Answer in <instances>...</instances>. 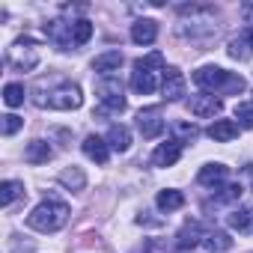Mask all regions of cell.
<instances>
[{
    "label": "cell",
    "instance_id": "obj_7",
    "mask_svg": "<svg viewBox=\"0 0 253 253\" xmlns=\"http://www.w3.org/2000/svg\"><path fill=\"white\" fill-rule=\"evenodd\" d=\"M185 75L179 72V69H167L164 72V84H161V89H164V98L167 101H179L182 95H185Z\"/></svg>",
    "mask_w": 253,
    "mask_h": 253
},
{
    "label": "cell",
    "instance_id": "obj_30",
    "mask_svg": "<svg viewBox=\"0 0 253 253\" xmlns=\"http://www.w3.org/2000/svg\"><path fill=\"white\" fill-rule=\"evenodd\" d=\"M176 131H179V137H185V140H194V137H197V128H194V125H188V122H179Z\"/></svg>",
    "mask_w": 253,
    "mask_h": 253
},
{
    "label": "cell",
    "instance_id": "obj_4",
    "mask_svg": "<svg viewBox=\"0 0 253 253\" xmlns=\"http://www.w3.org/2000/svg\"><path fill=\"white\" fill-rule=\"evenodd\" d=\"M48 104H51L54 110H78V107L84 104L81 86H75V84H63V86H57V89L51 92Z\"/></svg>",
    "mask_w": 253,
    "mask_h": 253
},
{
    "label": "cell",
    "instance_id": "obj_21",
    "mask_svg": "<svg viewBox=\"0 0 253 253\" xmlns=\"http://www.w3.org/2000/svg\"><path fill=\"white\" fill-rule=\"evenodd\" d=\"M60 185H63V188H69V191H84L86 176H84V170H81V167H69V170H63V173H60Z\"/></svg>",
    "mask_w": 253,
    "mask_h": 253
},
{
    "label": "cell",
    "instance_id": "obj_29",
    "mask_svg": "<svg viewBox=\"0 0 253 253\" xmlns=\"http://www.w3.org/2000/svg\"><path fill=\"white\" fill-rule=\"evenodd\" d=\"M238 197H241V185H226V188H220L217 203H229V200H238Z\"/></svg>",
    "mask_w": 253,
    "mask_h": 253
},
{
    "label": "cell",
    "instance_id": "obj_28",
    "mask_svg": "<svg viewBox=\"0 0 253 253\" xmlns=\"http://www.w3.org/2000/svg\"><path fill=\"white\" fill-rule=\"evenodd\" d=\"M21 125H24V119H21V116H15V113H6V116H3V134H6V137H12V134L21 128Z\"/></svg>",
    "mask_w": 253,
    "mask_h": 253
},
{
    "label": "cell",
    "instance_id": "obj_20",
    "mask_svg": "<svg viewBox=\"0 0 253 253\" xmlns=\"http://www.w3.org/2000/svg\"><path fill=\"white\" fill-rule=\"evenodd\" d=\"M158 209L161 211H176V209H182L185 206V197H182V191H173V188H167V191H158Z\"/></svg>",
    "mask_w": 253,
    "mask_h": 253
},
{
    "label": "cell",
    "instance_id": "obj_26",
    "mask_svg": "<svg viewBox=\"0 0 253 253\" xmlns=\"http://www.w3.org/2000/svg\"><path fill=\"white\" fill-rule=\"evenodd\" d=\"M72 36H75V45H86V42H89V36H92V24H89L86 18L75 21V27H72Z\"/></svg>",
    "mask_w": 253,
    "mask_h": 253
},
{
    "label": "cell",
    "instance_id": "obj_2",
    "mask_svg": "<svg viewBox=\"0 0 253 253\" xmlns=\"http://www.w3.org/2000/svg\"><path fill=\"white\" fill-rule=\"evenodd\" d=\"M66 220H69V206L60 203V200H45L30 211L27 226L36 229V232H57V229L66 226Z\"/></svg>",
    "mask_w": 253,
    "mask_h": 253
},
{
    "label": "cell",
    "instance_id": "obj_22",
    "mask_svg": "<svg viewBox=\"0 0 253 253\" xmlns=\"http://www.w3.org/2000/svg\"><path fill=\"white\" fill-rule=\"evenodd\" d=\"M21 194H24V185H21V182L6 179L3 185H0V206H12V200H15V197H21Z\"/></svg>",
    "mask_w": 253,
    "mask_h": 253
},
{
    "label": "cell",
    "instance_id": "obj_1",
    "mask_svg": "<svg viewBox=\"0 0 253 253\" xmlns=\"http://www.w3.org/2000/svg\"><path fill=\"white\" fill-rule=\"evenodd\" d=\"M194 81H197V86H203L211 95H238L247 86L241 75H232V72H226L220 66H203V69H197Z\"/></svg>",
    "mask_w": 253,
    "mask_h": 253
},
{
    "label": "cell",
    "instance_id": "obj_27",
    "mask_svg": "<svg viewBox=\"0 0 253 253\" xmlns=\"http://www.w3.org/2000/svg\"><path fill=\"white\" fill-rule=\"evenodd\" d=\"M98 95H101V98L122 95V84H119L116 78H104V81H98Z\"/></svg>",
    "mask_w": 253,
    "mask_h": 253
},
{
    "label": "cell",
    "instance_id": "obj_5",
    "mask_svg": "<svg viewBox=\"0 0 253 253\" xmlns=\"http://www.w3.org/2000/svg\"><path fill=\"white\" fill-rule=\"evenodd\" d=\"M188 107H191L194 116L209 119V116H217V113L223 110V101H220L217 95H211V92H200V95H194V98L188 101Z\"/></svg>",
    "mask_w": 253,
    "mask_h": 253
},
{
    "label": "cell",
    "instance_id": "obj_14",
    "mask_svg": "<svg viewBox=\"0 0 253 253\" xmlns=\"http://www.w3.org/2000/svg\"><path fill=\"white\" fill-rule=\"evenodd\" d=\"M84 155H86L89 161H95V164H107V143H104L98 134H89V137L84 140Z\"/></svg>",
    "mask_w": 253,
    "mask_h": 253
},
{
    "label": "cell",
    "instance_id": "obj_8",
    "mask_svg": "<svg viewBox=\"0 0 253 253\" xmlns=\"http://www.w3.org/2000/svg\"><path fill=\"white\" fill-rule=\"evenodd\" d=\"M179 155H182V140H167L152 152V164L155 167H173L179 161Z\"/></svg>",
    "mask_w": 253,
    "mask_h": 253
},
{
    "label": "cell",
    "instance_id": "obj_9",
    "mask_svg": "<svg viewBox=\"0 0 253 253\" xmlns=\"http://www.w3.org/2000/svg\"><path fill=\"white\" fill-rule=\"evenodd\" d=\"M155 36H158V24H155L152 18H140V21L131 24V42H137V45H152Z\"/></svg>",
    "mask_w": 253,
    "mask_h": 253
},
{
    "label": "cell",
    "instance_id": "obj_10",
    "mask_svg": "<svg viewBox=\"0 0 253 253\" xmlns=\"http://www.w3.org/2000/svg\"><path fill=\"white\" fill-rule=\"evenodd\" d=\"M229 57H235V60H250L253 57V27H247L244 33H238L229 42Z\"/></svg>",
    "mask_w": 253,
    "mask_h": 253
},
{
    "label": "cell",
    "instance_id": "obj_19",
    "mask_svg": "<svg viewBox=\"0 0 253 253\" xmlns=\"http://www.w3.org/2000/svg\"><path fill=\"white\" fill-rule=\"evenodd\" d=\"M197 179H200V185H206V188H217V185L226 179V167H223V164H206Z\"/></svg>",
    "mask_w": 253,
    "mask_h": 253
},
{
    "label": "cell",
    "instance_id": "obj_17",
    "mask_svg": "<svg viewBox=\"0 0 253 253\" xmlns=\"http://www.w3.org/2000/svg\"><path fill=\"white\" fill-rule=\"evenodd\" d=\"M226 220H229V226H232L235 232H247V235L253 232V209H247V206L235 209Z\"/></svg>",
    "mask_w": 253,
    "mask_h": 253
},
{
    "label": "cell",
    "instance_id": "obj_3",
    "mask_svg": "<svg viewBox=\"0 0 253 253\" xmlns=\"http://www.w3.org/2000/svg\"><path fill=\"white\" fill-rule=\"evenodd\" d=\"M161 66H164V57H161L158 51L149 54V57H143V60H137V63H134V72H131V89H134L137 95H149V92H155L158 78H155L152 69H161Z\"/></svg>",
    "mask_w": 253,
    "mask_h": 253
},
{
    "label": "cell",
    "instance_id": "obj_6",
    "mask_svg": "<svg viewBox=\"0 0 253 253\" xmlns=\"http://www.w3.org/2000/svg\"><path fill=\"white\" fill-rule=\"evenodd\" d=\"M137 128H140V134L146 140H152V137H158L164 131V119H161V113L155 107H146V110L137 113Z\"/></svg>",
    "mask_w": 253,
    "mask_h": 253
},
{
    "label": "cell",
    "instance_id": "obj_25",
    "mask_svg": "<svg viewBox=\"0 0 253 253\" xmlns=\"http://www.w3.org/2000/svg\"><path fill=\"white\" fill-rule=\"evenodd\" d=\"M235 119L241 128H253V101H238L235 107Z\"/></svg>",
    "mask_w": 253,
    "mask_h": 253
},
{
    "label": "cell",
    "instance_id": "obj_12",
    "mask_svg": "<svg viewBox=\"0 0 253 253\" xmlns=\"http://www.w3.org/2000/svg\"><path fill=\"white\" fill-rule=\"evenodd\" d=\"M54 158V149L45 143V140H33V143H27V149H24V161L27 164H48Z\"/></svg>",
    "mask_w": 253,
    "mask_h": 253
},
{
    "label": "cell",
    "instance_id": "obj_24",
    "mask_svg": "<svg viewBox=\"0 0 253 253\" xmlns=\"http://www.w3.org/2000/svg\"><path fill=\"white\" fill-rule=\"evenodd\" d=\"M122 110H125V95H110V98H101V107L95 113L104 116V113H122Z\"/></svg>",
    "mask_w": 253,
    "mask_h": 253
},
{
    "label": "cell",
    "instance_id": "obj_16",
    "mask_svg": "<svg viewBox=\"0 0 253 253\" xmlns=\"http://www.w3.org/2000/svg\"><path fill=\"white\" fill-rule=\"evenodd\" d=\"M200 238H206V235H203V229H200V223H197V220H185V226L179 229V247H182V250L197 247V244H200Z\"/></svg>",
    "mask_w": 253,
    "mask_h": 253
},
{
    "label": "cell",
    "instance_id": "obj_23",
    "mask_svg": "<svg viewBox=\"0 0 253 253\" xmlns=\"http://www.w3.org/2000/svg\"><path fill=\"white\" fill-rule=\"evenodd\" d=\"M3 101H6L9 107L24 104V84H6V86H3Z\"/></svg>",
    "mask_w": 253,
    "mask_h": 253
},
{
    "label": "cell",
    "instance_id": "obj_15",
    "mask_svg": "<svg viewBox=\"0 0 253 253\" xmlns=\"http://www.w3.org/2000/svg\"><path fill=\"white\" fill-rule=\"evenodd\" d=\"M107 146L116 149V152H125V149L131 146L128 128H125V125H110V128H107Z\"/></svg>",
    "mask_w": 253,
    "mask_h": 253
},
{
    "label": "cell",
    "instance_id": "obj_11",
    "mask_svg": "<svg viewBox=\"0 0 253 253\" xmlns=\"http://www.w3.org/2000/svg\"><path fill=\"white\" fill-rule=\"evenodd\" d=\"M238 128H241V125L232 122V119H214L211 128H209V137H211L214 143H226V140L238 137Z\"/></svg>",
    "mask_w": 253,
    "mask_h": 253
},
{
    "label": "cell",
    "instance_id": "obj_13",
    "mask_svg": "<svg viewBox=\"0 0 253 253\" xmlns=\"http://www.w3.org/2000/svg\"><path fill=\"white\" fill-rule=\"evenodd\" d=\"M203 244H206L209 253H226V250H232L235 241L229 238V232H223V229H211V232H206Z\"/></svg>",
    "mask_w": 253,
    "mask_h": 253
},
{
    "label": "cell",
    "instance_id": "obj_18",
    "mask_svg": "<svg viewBox=\"0 0 253 253\" xmlns=\"http://www.w3.org/2000/svg\"><path fill=\"white\" fill-rule=\"evenodd\" d=\"M119 66H122V54H119V51H104V54H98V57L92 60V69H95L98 75L116 72Z\"/></svg>",
    "mask_w": 253,
    "mask_h": 253
},
{
    "label": "cell",
    "instance_id": "obj_31",
    "mask_svg": "<svg viewBox=\"0 0 253 253\" xmlns=\"http://www.w3.org/2000/svg\"><path fill=\"white\" fill-rule=\"evenodd\" d=\"M146 253H170V250H167V247H161L158 241H149V244H146Z\"/></svg>",
    "mask_w": 253,
    "mask_h": 253
}]
</instances>
